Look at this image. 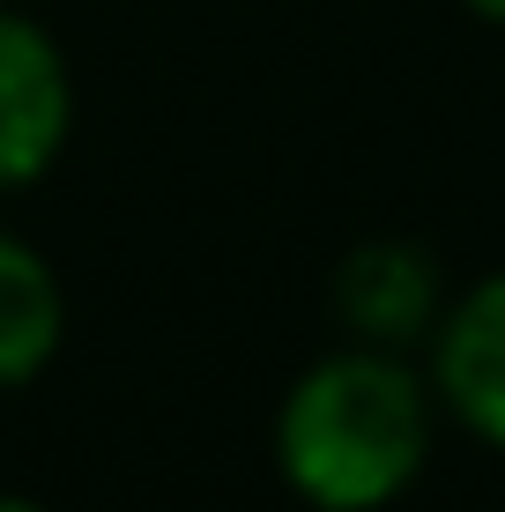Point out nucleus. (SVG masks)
I'll list each match as a JSON object with an SVG mask.
<instances>
[{
  "label": "nucleus",
  "instance_id": "f257e3e1",
  "mask_svg": "<svg viewBox=\"0 0 505 512\" xmlns=\"http://www.w3.org/2000/svg\"><path fill=\"white\" fill-rule=\"evenodd\" d=\"M439 423V394L409 349L342 342L290 379L275 409V475L312 512H387L424 483Z\"/></svg>",
  "mask_w": 505,
  "mask_h": 512
},
{
  "label": "nucleus",
  "instance_id": "f03ea898",
  "mask_svg": "<svg viewBox=\"0 0 505 512\" xmlns=\"http://www.w3.org/2000/svg\"><path fill=\"white\" fill-rule=\"evenodd\" d=\"M75 141V67L23 8H0V201L30 193Z\"/></svg>",
  "mask_w": 505,
  "mask_h": 512
},
{
  "label": "nucleus",
  "instance_id": "7ed1b4c3",
  "mask_svg": "<svg viewBox=\"0 0 505 512\" xmlns=\"http://www.w3.org/2000/svg\"><path fill=\"white\" fill-rule=\"evenodd\" d=\"M424 379L439 394V416L468 431L476 446L505 453V268L476 275L468 290L446 297L431 327Z\"/></svg>",
  "mask_w": 505,
  "mask_h": 512
},
{
  "label": "nucleus",
  "instance_id": "20e7f679",
  "mask_svg": "<svg viewBox=\"0 0 505 512\" xmlns=\"http://www.w3.org/2000/svg\"><path fill=\"white\" fill-rule=\"evenodd\" d=\"M446 268L416 238H364L335 268V320L350 342L372 349H424L446 312Z\"/></svg>",
  "mask_w": 505,
  "mask_h": 512
},
{
  "label": "nucleus",
  "instance_id": "39448f33",
  "mask_svg": "<svg viewBox=\"0 0 505 512\" xmlns=\"http://www.w3.org/2000/svg\"><path fill=\"white\" fill-rule=\"evenodd\" d=\"M67 342V290L30 238L0 231V394L45 379Z\"/></svg>",
  "mask_w": 505,
  "mask_h": 512
},
{
  "label": "nucleus",
  "instance_id": "423d86ee",
  "mask_svg": "<svg viewBox=\"0 0 505 512\" xmlns=\"http://www.w3.org/2000/svg\"><path fill=\"white\" fill-rule=\"evenodd\" d=\"M468 15H476V23H491V30H505V0H461Z\"/></svg>",
  "mask_w": 505,
  "mask_h": 512
},
{
  "label": "nucleus",
  "instance_id": "0eeeda50",
  "mask_svg": "<svg viewBox=\"0 0 505 512\" xmlns=\"http://www.w3.org/2000/svg\"><path fill=\"white\" fill-rule=\"evenodd\" d=\"M0 512H52L45 498H23V490H0Z\"/></svg>",
  "mask_w": 505,
  "mask_h": 512
}]
</instances>
